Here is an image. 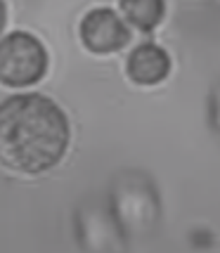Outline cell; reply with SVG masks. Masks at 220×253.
I'll return each instance as SVG.
<instances>
[{"label": "cell", "instance_id": "cell-1", "mask_svg": "<svg viewBox=\"0 0 220 253\" xmlns=\"http://www.w3.org/2000/svg\"><path fill=\"white\" fill-rule=\"evenodd\" d=\"M69 121L55 102L38 92L0 102V161L19 173H45L69 147Z\"/></svg>", "mask_w": 220, "mask_h": 253}, {"label": "cell", "instance_id": "cell-3", "mask_svg": "<svg viewBox=\"0 0 220 253\" xmlns=\"http://www.w3.org/2000/svg\"><path fill=\"white\" fill-rule=\"evenodd\" d=\"M81 41L90 52L109 55V52H119L123 45H128L131 31L114 10L95 7L81 22Z\"/></svg>", "mask_w": 220, "mask_h": 253}, {"label": "cell", "instance_id": "cell-5", "mask_svg": "<svg viewBox=\"0 0 220 253\" xmlns=\"http://www.w3.org/2000/svg\"><path fill=\"white\" fill-rule=\"evenodd\" d=\"M119 7L131 26L140 31H152L164 19L166 0H119Z\"/></svg>", "mask_w": 220, "mask_h": 253}, {"label": "cell", "instance_id": "cell-2", "mask_svg": "<svg viewBox=\"0 0 220 253\" xmlns=\"http://www.w3.org/2000/svg\"><path fill=\"white\" fill-rule=\"evenodd\" d=\"M47 52L43 43L26 31H14L0 41V83L26 88L43 78Z\"/></svg>", "mask_w": 220, "mask_h": 253}, {"label": "cell", "instance_id": "cell-4", "mask_svg": "<svg viewBox=\"0 0 220 253\" xmlns=\"http://www.w3.org/2000/svg\"><path fill=\"white\" fill-rule=\"evenodd\" d=\"M126 71L137 85H156L171 74V57L161 45L142 43L131 52Z\"/></svg>", "mask_w": 220, "mask_h": 253}, {"label": "cell", "instance_id": "cell-6", "mask_svg": "<svg viewBox=\"0 0 220 253\" xmlns=\"http://www.w3.org/2000/svg\"><path fill=\"white\" fill-rule=\"evenodd\" d=\"M5 17H7V14H5V2L0 0V31L5 29Z\"/></svg>", "mask_w": 220, "mask_h": 253}]
</instances>
